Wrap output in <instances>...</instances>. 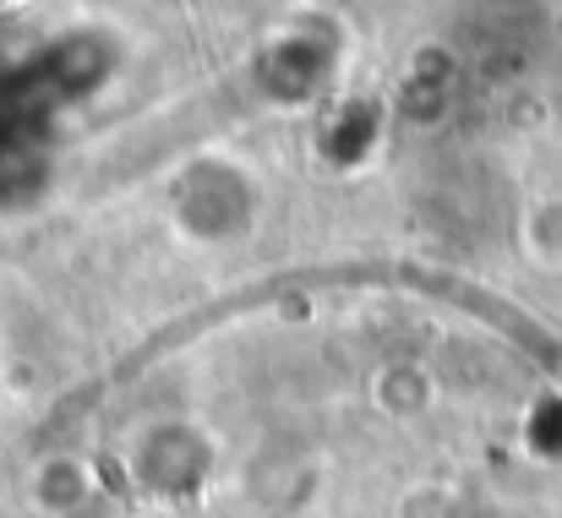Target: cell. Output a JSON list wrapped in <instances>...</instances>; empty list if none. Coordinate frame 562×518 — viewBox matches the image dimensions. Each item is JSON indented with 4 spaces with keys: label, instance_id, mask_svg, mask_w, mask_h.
Instances as JSON below:
<instances>
[{
    "label": "cell",
    "instance_id": "obj_1",
    "mask_svg": "<svg viewBox=\"0 0 562 518\" xmlns=\"http://www.w3.org/2000/svg\"><path fill=\"white\" fill-rule=\"evenodd\" d=\"M82 497H88V464H82V459H44V464H38V475H33V503L49 518L82 508Z\"/></svg>",
    "mask_w": 562,
    "mask_h": 518
}]
</instances>
